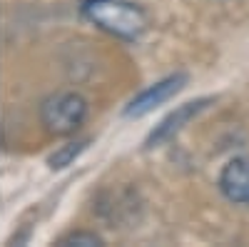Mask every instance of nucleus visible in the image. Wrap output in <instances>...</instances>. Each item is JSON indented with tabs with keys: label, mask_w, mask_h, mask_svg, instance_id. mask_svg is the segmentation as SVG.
Instances as JSON below:
<instances>
[{
	"label": "nucleus",
	"mask_w": 249,
	"mask_h": 247,
	"mask_svg": "<svg viewBox=\"0 0 249 247\" xmlns=\"http://www.w3.org/2000/svg\"><path fill=\"white\" fill-rule=\"evenodd\" d=\"M82 15L100 30L122 40H137L147 28L144 10L127 0H85Z\"/></svg>",
	"instance_id": "nucleus-1"
},
{
	"label": "nucleus",
	"mask_w": 249,
	"mask_h": 247,
	"mask_svg": "<svg viewBox=\"0 0 249 247\" xmlns=\"http://www.w3.org/2000/svg\"><path fill=\"white\" fill-rule=\"evenodd\" d=\"M88 115V102L75 93H57L50 95L43 108H40V117L48 133L53 135H70L75 133L82 120Z\"/></svg>",
	"instance_id": "nucleus-2"
},
{
	"label": "nucleus",
	"mask_w": 249,
	"mask_h": 247,
	"mask_svg": "<svg viewBox=\"0 0 249 247\" xmlns=\"http://www.w3.org/2000/svg\"><path fill=\"white\" fill-rule=\"evenodd\" d=\"M184 80H187L184 75H170V77L155 82V85H150L147 90H142V93L130 102L127 110H124V115H127V117H142V115L152 113L157 105H162L164 100H170L175 93L182 90Z\"/></svg>",
	"instance_id": "nucleus-3"
},
{
	"label": "nucleus",
	"mask_w": 249,
	"mask_h": 247,
	"mask_svg": "<svg viewBox=\"0 0 249 247\" xmlns=\"http://www.w3.org/2000/svg\"><path fill=\"white\" fill-rule=\"evenodd\" d=\"M219 188L227 200L249 205V157H234L224 165L219 175Z\"/></svg>",
	"instance_id": "nucleus-4"
},
{
	"label": "nucleus",
	"mask_w": 249,
	"mask_h": 247,
	"mask_svg": "<svg viewBox=\"0 0 249 247\" xmlns=\"http://www.w3.org/2000/svg\"><path fill=\"white\" fill-rule=\"evenodd\" d=\"M207 102H210V97H202V100L187 102V105H182V108H177L175 113H170V115L157 125V130L147 137V148H155V145H162V142L172 140V137H175V135L187 125V122H190V120L199 113V110L207 108Z\"/></svg>",
	"instance_id": "nucleus-5"
},
{
	"label": "nucleus",
	"mask_w": 249,
	"mask_h": 247,
	"mask_svg": "<svg viewBox=\"0 0 249 247\" xmlns=\"http://www.w3.org/2000/svg\"><path fill=\"white\" fill-rule=\"evenodd\" d=\"M82 148H85V142H70V145H65L60 152H55L50 157V168H65V165H70V160L82 152Z\"/></svg>",
	"instance_id": "nucleus-6"
},
{
	"label": "nucleus",
	"mask_w": 249,
	"mask_h": 247,
	"mask_svg": "<svg viewBox=\"0 0 249 247\" xmlns=\"http://www.w3.org/2000/svg\"><path fill=\"white\" fill-rule=\"evenodd\" d=\"M60 245L62 247H68V245H102V240L97 235H90V232H72L68 237H62Z\"/></svg>",
	"instance_id": "nucleus-7"
}]
</instances>
